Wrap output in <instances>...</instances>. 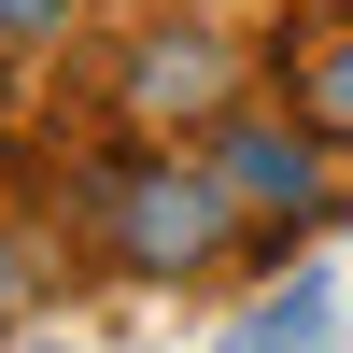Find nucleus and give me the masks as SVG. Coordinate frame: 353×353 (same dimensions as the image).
I'll list each match as a JSON object with an SVG mask.
<instances>
[{
	"instance_id": "2",
	"label": "nucleus",
	"mask_w": 353,
	"mask_h": 353,
	"mask_svg": "<svg viewBox=\"0 0 353 353\" xmlns=\"http://www.w3.org/2000/svg\"><path fill=\"white\" fill-rule=\"evenodd\" d=\"M212 170H226V198H283V212H311V184H325V128H283V113H241V128L212 141Z\"/></svg>"
},
{
	"instance_id": "3",
	"label": "nucleus",
	"mask_w": 353,
	"mask_h": 353,
	"mask_svg": "<svg viewBox=\"0 0 353 353\" xmlns=\"http://www.w3.org/2000/svg\"><path fill=\"white\" fill-rule=\"evenodd\" d=\"M226 99H241V57L212 28H156L128 57V113H226Z\"/></svg>"
},
{
	"instance_id": "4",
	"label": "nucleus",
	"mask_w": 353,
	"mask_h": 353,
	"mask_svg": "<svg viewBox=\"0 0 353 353\" xmlns=\"http://www.w3.org/2000/svg\"><path fill=\"white\" fill-rule=\"evenodd\" d=\"M283 71H297V113L325 141H353V14H325L311 43H283Z\"/></svg>"
},
{
	"instance_id": "5",
	"label": "nucleus",
	"mask_w": 353,
	"mask_h": 353,
	"mask_svg": "<svg viewBox=\"0 0 353 353\" xmlns=\"http://www.w3.org/2000/svg\"><path fill=\"white\" fill-rule=\"evenodd\" d=\"M226 353H339V297H325V283H297V297L241 311V339H226Z\"/></svg>"
},
{
	"instance_id": "6",
	"label": "nucleus",
	"mask_w": 353,
	"mask_h": 353,
	"mask_svg": "<svg viewBox=\"0 0 353 353\" xmlns=\"http://www.w3.org/2000/svg\"><path fill=\"white\" fill-rule=\"evenodd\" d=\"M57 14H71V0H0V43H43Z\"/></svg>"
},
{
	"instance_id": "1",
	"label": "nucleus",
	"mask_w": 353,
	"mask_h": 353,
	"mask_svg": "<svg viewBox=\"0 0 353 353\" xmlns=\"http://www.w3.org/2000/svg\"><path fill=\"white\" fill-rule=\"evenodd\" d=\"M99 198H113V212H99L113 269H141V283L212 269V241H226V170H113Z\"/></svg>"
}]
</instances>
